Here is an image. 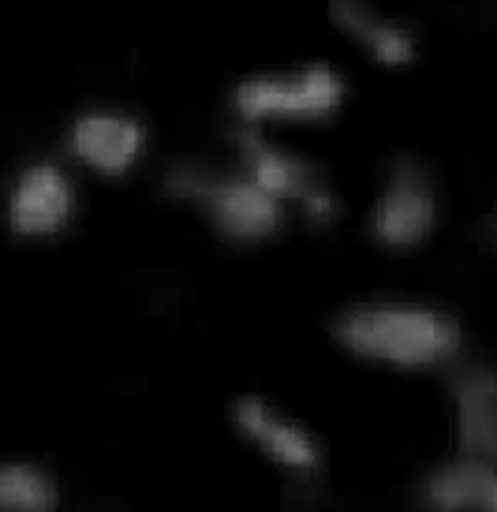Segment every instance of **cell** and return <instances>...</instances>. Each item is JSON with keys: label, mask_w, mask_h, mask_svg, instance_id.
Returning <instances> with one entry per match:
<instances>
[{"label": "cell", "mask_w": 497, "mask_h": 512, "mask_svg": "<svg viewBox=\"0 0 497 512\" xmlns=\"http://www.w3.org/2000/svg\"><path fill=\"white\" fill-rule=\"evenodd\" d=\"M344 352L393 370H430L456 359L464 333L453 314L423 303H359L337 318Z\"/></svg>", "instance_id": "cell-1"}, {"label": "cell", "mask_w": 497, "mask_h": 512, "mask_svg": "<svg viewBox=\"0 0 497 512\" xmlns=\"http://www.w3.org/2000/svg\"><path fill=\"white\" fill-rule=\"evenodd\" d=\"M348 101V83L333 64H299L292 72H255L232 86L240 128L270 124H326Z\"/></svg>", "instance_id": "cell-2"}, {"label": "cell", "mask_w": 497, "mask_h": 512, "mask_svg": "<svg viewBox=\"0 0 497 512\" xmlns=\"http://www.w3.org/2000/svg\"><path fill=\"white\" fill-rule=\"evenodd\" d=\"M169 191L176 199L195 202L232 243H262L284 228V202L262 191L247 172H217L184 161L169 172Z\"/></svg>", "instance_id": "cell-3"}, {"label": "cell", "mask_w": 497, "mask_h": 512, "mask_svg": "<svg viewBox=\"0 0 497 512\" xmlns=\"http://www.w3.org/2000/svg\"><path fill=\"white\" fill-rule=\"evenodd\" d=\"M236 146H240V172H247L277 202H284V206L292 202L311 221H329L337 214L333 187L303 154L273 143L262 128H240L236 131Z\"/></svg>", "instance_id": "cell-4"}, {"label": "cell", "mask_w": 497, "mask_h": 512, "mask_svg": "<svg viewBox=\"0 0 497 512\" xmlns=\"http://www.w3.org/2000/svg\"><path fill=\"white\" fill-rule=\"evenodd\" d=\"M438 228V187L415 157H397L370 210V236L389 251H412Z\"/></svg>", "instance_id": "cell-5"}, {"label": "cell", "mask_w": 497, "mask_h": 512, "mask_svg": "<svg viewBox=\"0 0 497 512\" xmlns=\"http://www.w3.org/2000/svg\"><path fill=\"white\" fill-rule=\"evenodd\" d=\"M146 124L128 109L116 105H94L71 120L68 150L83 169L98 172L105 180L128 176L146 154Z\"/></svg>", "instance_id": "cell-6"}, {"label": "cell", "mask_w": 497, "mask_h": 512, "mask_svg": "<svg viewBox=\"0 0 497 512\" xmlns=\"http://www.w3.org/2000/svg\"><path fill=\"white\" fill-rule=\"evenodd\" d=\"M8 228L19 240H53L75 217V184L57 161H30L15 172L4 202Z\"/></svg>", "instance_id": "cell-7"}, {"label": "cell", "mask_w": 497, "mask_h": 512, "mask_svg": "<svg viewBox=\"0 0 497 512\" xmlns=\"http://www.w3.org/2000/svg\"><path fill=\"white\" fill-rule=\"evenodd\" d=\"M329 23L378 68H408L419 57L415 30L370 0H329Z\"/></svg>", "instance_id": "cell-8"}, {"label": "cell", "mask_w": 497, "mask_h": 512, "mask_svg": "<svg viewBox=\"0 0 497 512\" xmlns=\"http://www.w3.org/2000/svg\"><path fill=\"white\" fill-rule=\"evenodd\" d=\"M232 419H236L243 438L251 441V445H258L273 464L299 471V475H307V471H314L322 464V449H318L311 430L303 427V423H296L292 415L277 412L270 400L240 397L236 408H232Z\"/></svg>", "instance_id": "cell-9"}, {"label": "cell", "mask_w": 497, "mask_h": 512, "mask_svg": "<svg viewBox=\"0 0 497 512\" xmlns=\"http://www.w3.org/2000/svg\"><path fill=\"white\" fill-rule=\"evenodd\" d=\"M453 415L460 453L497 464V370L468 367L453 382Z\"/></svg>", "instance_id": "cell-10"}, {"label": "cell", "mask_w": 497, "mask_h": 512, "mask_svg": "<svg viewBox=\"0 0 497 512\" xmlns=\"http://www.w3.org/2000/svg\"><path fill=\"white\" fill-rule=\"evenodd\" d=\"M497 468L475 456H460L423 479L419 498L430 512H483Z\"/></svg>", "instance_id": "cell-11"}, {"label": "cell", "mask_w": 497, "mask_h": 512, "mask_svg": "<svg viewBox=\"0 0 497 512\" xmlns=\"http://www.w3.org/2000/svg\"><path fill=\"white\" fill-rule=\"evenodd\" d=\"M57 483L27 460L0 464V512H57Z\"/></svg>", "instance_id": "cell-12"}, {"label": "cell", "mask_w": 497, "mask_h": 512, "mask_svg": "<svg viewBox=\"0 0 497 512\" xmlns=\"http://www.w3.org/2000/svg\"><path fill=\"white\" fill-rule=\"evenodd\" d=\"M483 240L490 243V247H497V206L486 214V221H483Z\"/></svg>", "instance_id": "cell-13"}, {"label": "cell", "mask_w": 497, "mask_h": 512, "mask_svg": "<svg viewBox=\"0 0 497 512\" xmlns=\"http://www.w3.org/2000/svg\"><path fill=\"white\" fill-rule=\"evenodd\" d=\"M483 512H497V479H494V486H490V498H486Z\"/></svg>", "instance_id": "cell-14"}]
</instances>
